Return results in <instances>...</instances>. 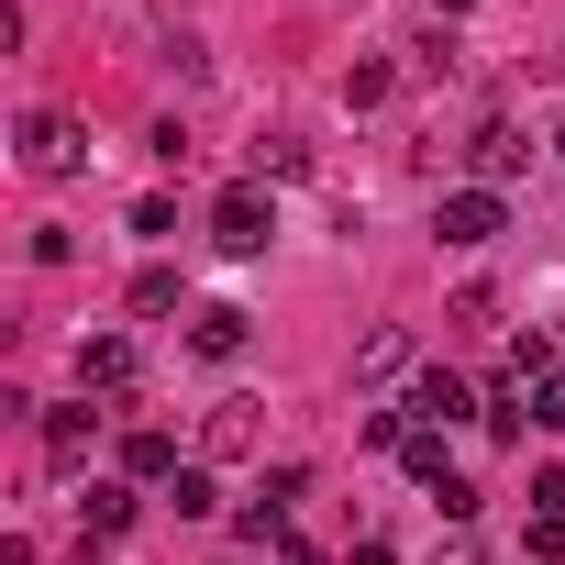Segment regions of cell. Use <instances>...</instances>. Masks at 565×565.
I'll return each instance as SVG.
<instances>
[{
    "instance_id": "d6986e66",
    "label": "cell",
    "mask_w": 565,
    "mask_h": 565,
    "mask_svg": "<svg viewBox=\"0 0 565 565\" xmlns=\"http://www.w3.org/2000/svg\"><path fill=\"white\" fill-rule=\"evenodd\" d=\"M433 12H466V0H433Z\"/></svg>"
},
{
    "instance_id": "e0dca14e",
    "label": "cell",
    "mask_w": 565,
    "mask_h": 565,
    "mask_svg": "<svg viewBox=\"0 0 565 565\" xmlns=\"http://www.w3.org/2000/svg\"><path fill=\"white\" fill-rule=\"evenodd\" d=\"M167 499H178V521H200V510H211V477H200V466H178V477H167Z\"/></svg>"
},
{
    "instance_id": "3957f363",
    "label": "cell",
    "mask_w": 565,
    "mask_h": 565,
    "mask_svg": "<svg viewBox=\"0 0 565 565\" xmlns=\"http://www.w3.org/2000/svg\"><path fill=\"white\" fill-rule=\"evenodd\" d=\"M499 222H510V211H499V189H455V200L433 211V233H444V244H466V255H477V244H499Z\"/></svg>"
},
{
    "instance_id": "2e32d148",
    "label": "cell",
    "mask_w": 565,
    "mask_h": 565,
    "mask_svg": "<svg viewBox=\"0 0 565 565\" xmlns=\"http://www.w3.org/2000/svg\"><path fill=\"white\" fill-rule=\"evenodd\" d=\"M134 311H145V322H156V311H178V277H167V266H145V277H134Z\"/></svg>"
},
{
    "instance_id": "30bf717a",
    "label": "cell",
    "mask_w": 565,
    "mask_h": 565,
    "mask_svg": "<svg viewBox=\"0 0 565 565\" xmlns=\"http://www.w3.org/2000/svg\"><path fill=\"white\" fill-rule=\"evenodd\" d=\"M122 521H134V499H122V488H89V499H78V532H89V543H111Z\"/></svg>"
},
{
    "instance_id": "277c9868",
    "label": "cell",
    "mask_w": 565,
    "mask_h": 565,
    "mask_svg": "<svg viewBox=\"0 0 565 565\" xmlns=\"http://www.w3.org/2000/svg\"><path fill=\"white\" fill-rule=\"evenodd\" d=\"M78 388L134 399V344H122V333H78Z\"/></svg>"
},
{
    "instance_id": "8992f818",
    "label": "cell",
    "mask_w": 565,
    "mask_h": 565,
    "mask_svg": "<svg viewBox=\"0 0 565 565\" xmlns=\"http://www.w3.org/2000/svg\"><path fill=\"white\" fill-rule=\"evenodd\" d=\"M399 411H411L422 433H455V422H466V377H444V366H433V377H411V399H399Z\"/></svg>"
},
{
    "instance_id": "4fadbf2b",
    "label": "cell",
    "mask_w": 565,
    "mask_h": 565,
    "mask_svg": "<svg viewBox=\"0 0 565 565\" xmlns=\"http://www.w3.org/2000/svg\"><path fill=\"white\" fill-rule=\"evenodd\" d=\"M122 466H134V477H178V444H167V433H134Z\"/></svg>"
},
{
    "instance_id": "ac0fdd59",
    "label": "cell",
    "mask_w": 565,
    "mask_h": 565,
    "mask_svg": "<svg viewBox=\"0 0 565 565\" xmlns=\"http://www.w3.org/2000/svg\"><path fill=\"white\" fill-rule=\"evenodd\" d=\"M532 510H554V521H565V466H543V477H532Z\"/></svg>"
},
{
    "instance_id": "5bb4252c",
    "label": "cell",
    "mask_w": 565,
    "mask_h": 565,
    "mask_svg": "<svg viewBox=\"0 0 565 565\" xmlns=\"http://www.w3.org/2000/svg\"><path fill=\"white\" fill-rule=\"evenodd\" d=\"M399 455H411V477H422V488H444V477H455V466H444V433H411Z\"/></svg>"
},
{
    "instance_id": "5b68a950",
    "label": "cell",
    "mask_w": 565,
    "mask_h": 565,
    "mask_svg": "<svg viewBox=\"0 0 565 565\" xmlns=\"http://www.w3.org/2000/svg\"><path fill=\"white\" fill-rule=\"evenodd\" d=\"M399 377H411V333H399V322H377V333L355 344V388H399Z\"/></svg>"
},
{
    "instance_id": "9c48e42d",
    "label": "cell",
    "mask_w": 565,
    "mask_h": 565,
    "mask_svg": "<svg viewBox=\"0 0 565 565\" xmlns=\"http://www.w3.org/2000/svg\"><path fill=\"white\" fill-rule=\"evenodd\" d=\"M189 355H211V366L244 355V311H233V300H200V311H189Z\"/></svg>"
},
{
    "instance_id": "52a82bcc",
    "label": "cell",
    "mask_w": 565,
    "mask_h": 565,
    "mask_svg": "<svg viewBox=\"0 0 565 565\" xmlns=\"http://www.w3.org/2000/svg\"><path fill=\"white\" fill-rule=\"evenodd\" d=\"M200 444H211V455H255V444H266V411H255V399H211Z\"/></svg>"
},
{
    "instance_id": "ffe728a7",
    "label": "cell",
    "mask_w": 565,
    "mask_h": 565,
    "mask_svg": "<svg viewBox=\"0 0 565 565\" xmlns=\"http://www.w3.org/2000/svg\"><path fill=\"white\" fill-rule=\"evenodd\" d=\"M554 145H565V134H554Z\"/></svg>"
},
{
    "instance_id": "8fae6325",
    "label": "cell",
    "mask_w": 565,
    "mask_h": 565,
    "mask_svg": "<svg viewBox=\"0 0 565 565\" xmlns=\"http://www.w3.org/2000/svg\"><path fill=\"white\" fill-rule=\"evenodd\" d=\"M89 422H100V411H56V422H45V455L78 466V455H89Z\"/></svg>"
},
{
    "instance_id": "7a4b0ae2",
    "label": "cell",
    "mask_w": 565,
    "mask_h": 565,
    "mask_svg": "<svg viewBox=\"0 0 565 565\" xmlns=\"http://www.w3.org/2000/svg\"><path fill=\"white\" fill-rule=\"evenodd\" d=\"M23 167H34V178H78V167H89L78 122H67V111H34V122H23Z\"/></svg>"
},
{
    "instance_id": "ba28073f",
    "label": "cell",
    "mask_w": 565,
    "mask_h": 565,
    "mask_svg": "<svg viewBox=\"0 0 565 565\" xmlns=\"http://www.w3.org/2000/svg\"><path fill=\"white\" fill-rule=\"evenodd\" d=\"M521 167H532V134H521V122H488V134H477V189H499V178H521Z\"/></svg>"
},
{
    "instance_id": "7c38bea8",
    "label": "cell",
    "mask_w": 565,
    "mask_h": 565,
    "mask_svg": "<svg viewBox=\"0 0 565 565\" xmlns=\"http://www.w3.org/2000/svg\"><path fill=\"white\" fill-rule=\"evenodd\" d=\"M300 167H311L300 134H266V145H255V178H300Z\"/></svg>"
},
{
    "instance_id": "9a60e30c",
    "label": "cell",
    "mask_w": 565,
    "mask_h": 565,
    "mask_svg": "<svg viewBox=\"0 0 565 565\" xmlns=\"http://www.w3.org/2000/svg\"><path fill=\"white\" fill-rule=\"evenodd\" d=\"M532 422H543V433H565V366H543V377H532Z\"/></svg>"
},
{
    "instance_id": "6da1fadb",
    "label": "cell",
    "mask_w": 565,
    "mask_h": 565,
    "mask_svg": "<svg viewBox=\"0 0 565 565\" xmlns=\"http://www.w3.org/2000/svg\"><path fill=\"white\" fill-rule=\"evenodd\" d=\"M266 233H277L266 178H244V189H222V200H211V244H222V255H266Z\"/></svg>"
}]
</instances>
